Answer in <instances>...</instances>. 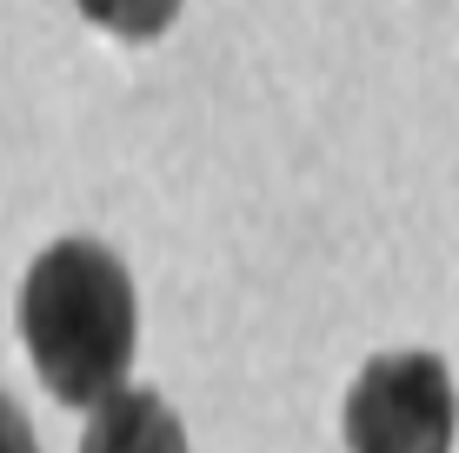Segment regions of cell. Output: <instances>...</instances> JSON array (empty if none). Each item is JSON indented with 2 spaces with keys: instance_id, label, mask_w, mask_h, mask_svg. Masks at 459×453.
<instances>
[{
  "instance_id": "cell-5",
  "label": "cell",
  "mask_w": 459,
  "mask_h": 453,
  "mask_svg": "<svg viewBox=\"0 0 459 453\" xmlns=\"http://www.w3.org/2000/svg\"><path fill=\"white\" fill-rule=\"evenodd\" d=\"M0 453H40V440H34V427H27L13 394H0Z\"/></svg>"
},
{
  "instance_id": "cell-2",
  "label": "cell",
  "mask_w": 459,
  "mask_h": 453,
  "mask_svg": "<svg viewBox=\"0 0 459 453\" xmlns=\"http://www.w3.org/2000/svg\"><path fill=\"white\" fill-rule=\"evenodd\" d=\"M459 394L439 353H379L346 394V453H453Z\"/></svg>"
},
{
  "instance_id": "cell-1",
  "label": "cell",
  "mask_w": 459,
  "mask_h": 453,
  "mask_svg": "<svg viewBox=\"0 0 459 453\" xmlns=\"http://www.w3.org/2000/svg\"><path fill=\"white\" fill-rule=\"evenodd\" d=\"M21 340L54 400H67V407L114 400L140 340V307H134L126 267L100 240H54L27 267Z\"/></svg>"
},
{
  "instance_id": "cell-3",
  "label": "cell",
  "mask_w": 459,
  "mask_h": 453,
  "mask_svg": "<svg viewBox=\"0 0 459 453\" xmlns=\"http://www.w3.org/2000/svg\"><path fill=\"white\" fill-rule=\"evenodd\" d=\"M81 453H186V427L173 407L147 387H120L114 400H100L87 420Z\"/></svg>"
},
{
  "instance_id": "cell-4",
  "label": "cell",
  "mask_w": 459,
  "mask_h": 453,
  "mask_svg": "<svg viewBox=\"0 0 459 453\" xmlns=\"http://www.w3.org/2000/svg\"><path fill=\"white\" fill-rule=\"evenodd\" d=\"M74 7H81L93 27L120 34V40H153V34H167V27H173L180 0H74Z\"/></svg>"
}]
</instances>
